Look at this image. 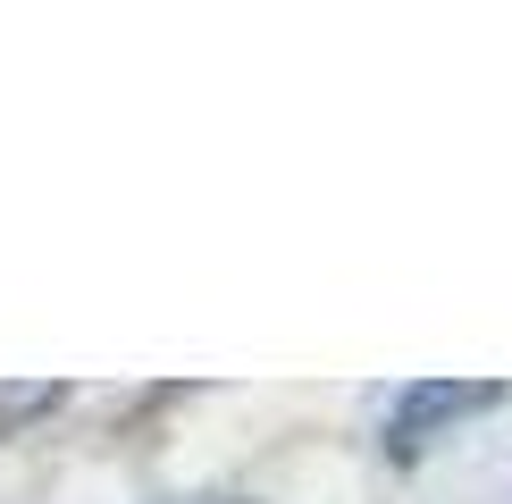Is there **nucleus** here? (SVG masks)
Instances as JSON below:
<instances>
[{"mask_svg": "<svg viewBox=\"0 0 512 504\" xmlns=\"http://www.w3.org/2000/svg\"><path fill=\"white\" fill-rule=\"evenodd\" d=\"M487 404H504V387H403L395 395V420H387V446L395 454H420V446H437L454 420H471V412H487Z\"/></svg>", "mask_w": 512, "mask_h": 504, "instance_id": "1", "label": "nucleus"}, {"mask_svg": "<svg viewBox=\"0 0 512 504\" xmlns=\"http://www.w3.org/2000/svg\"><path fill=\"white\" fill-rule=\"evenodd\" d=\"M219 504H244V496H219Z\"/></svg>", "mask_w": 512, "mask_h": 504, "instance_id": "2", "label": "nucleus"}]
</instances>
